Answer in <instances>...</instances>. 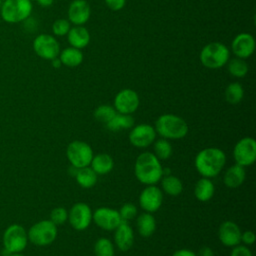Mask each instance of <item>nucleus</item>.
<instances>
[{"label":"nucleus","instance_id":"obj_8","mask_svg":"<svg viewBox=\"0 0 256 256\" xmlns=\"http://www.w3.org/2000/svg\"><path fill=\"white\" fill-rule=\"evenodd\" d=\"M3 246L9 254L22 252L28 243V236L25 228L19 224H12L3 233Z\"/></svg>","mask_w":256,"mask_h":256},{"label":"nucleus","instance_id":"obj_14","mask_svg":"<svg viewBox=\"0 0 256 256\" xmlns=\"http://www.w3.org/2000/svg\"><path fill=\"white\" fill-rule=\"evenodd\" d=\"M162 201V190L156 185H146L139 195V205L144 212H156L161 207Z\"/></svg>","mask_w":256,"mask_h":256},{"label":"nucleus","instance_id":"obj_5","mask_svg":"<svg viewBox=\"0 0 256 256\" xmlns=\"http://www.w3.org/2000/svg\"><path fill=\"white\" fill-rule=\"evenodd\" d=\"M229 49L220 42H211L205 45L200 52V61L206 68L218 69L229 60Z\"/></svg>","mask_w":256,"mask_h":256},{"label":"nucleus","instance_id":"obj_42","mask_svg":"<svg viewBox=\"0 0 256 256\" xmlns=\"http://www.w3.org/2000/svg\"><path fill=\"white\" fill-rule=\"evenodd\" d=\"M37 3L42 7H49L53 4L54 0H36Z\"/></svg>","mask_w":256,"mask_h":256},{"label":"nucleus","instance_id":"obj_1","mask_svg":"<svg viewBox=\"0 0 256 256\" xmlns=\"http://www.w3.org/2000/svg\"><path fill=\"white\" fill-rule=\"evenodd\" d=\"M226 163V155L223 150L216 147H207L200 150L195 156L194 165L197 172L206 178L217 176Z\"/></svg>","mask_w":256,"mask_h":256},{"label":"nucleus","instance_id":"obj_2","mask_svg":"<svg viewBox=\"0 0 256 256\" xmlns=\"http://www.w3.org/2000/svg\"><path fill=\"white\" fill-rule=\"evenodd\" d=\"M137 180L144 185H155L163 177L164 170L154 153L146 151L138 155L134 165Z\"/></svg>","mask_w":256,"mask_h":256},{"label":"nucleus","instance_id":"obj_21","mask_svg":"<svg viewBox=\"0 0 256 256\" xmlns=\"http://www.w3.org/2000/svg\"><path fill=\"white\" fill-rule=\"evenodd\" d=\"M246 178L245 167L240 165H232L230 166L224 173L223 182L228 188H237L241 186Z\"/></svg>","mask_w":256,"mask_h":256},{"label":"nucleus","instance_id":"obj_27","mask_svg":"<svg viewBox=\"0 0 256 256\" xmlns=\"http://www.w3.org/2000/svg\"><path fill=\"white\" fill-rule=\"evenodd\" d=\"M161 188L169 196H178L183 191V183L178 177L168 175L161 178Z\"/></svg>","mask_w":256,"mask_h":256},{"label":"nucleus","instance_id":"obj_23","mask_svg":"<svg viewBox=\"0 0 256 256\" xmlns=\"http://www.w3.org/2000/svg\"><path fill=\"white\" fill-rule=\"evenodd\" d=\"M136 227L140 236L150 237L156 230V220L152 213H141L136 219Z\"/></svg>","mask_w":256,"mask_h":256},{"label":"nucleus","instance_id":"obj_32","mask_svg":"<svg viewBox=\"0 0 256 256\" xmlns=\"http://www.w3.org/2000/svg\"><path fill=\"white\" fill-rule=\"evenodd\" d=\"M95 256H114V246L110 239L102 237L99 238L94 244Z\"/></svg>","mask_w":256,"mask_h":256},{"label":"nucleus","instance_id":"obj_33","mask_svg":"<svg viewBox=\"0 0 256 256\" xmlns=\"http://www.w3.org/2000/svg\"><path fill=\"white\" fill-rule=\"evenodd\" d=\"M116 110L113 106L108 105V104H103L98 106L95 111H94V117L97 121L101 123H108L115 115H116Z\"/></svg>","mask_w":256,"mask_h":256},{"label":"nucleus","instance_id":"obj_31","mask_svg":"<svg viewBox=\"0 0 256 256\" xmlns=\"http://www.w3.org/2000/svg\"><path fill=\"white\" fill-rule=\"evenodd\" d=\"M248 64L245 62L244 59L236 57L228 62V71L234 77H244L248 73Z\"/></svg>","mask_w":256,"mask_h":256},{"label":"nucleus","instance_id":"obj_11","mask_svg":"<svg viewBox=\"0 0 256 256\" xmlns=\"http://www.w3.org/2000/svg\"><path fill=\"white\" fill-rule=\"evenodd\" d=\"M92 214L93 211L88 204L78 202L75 203L68 211V221L75 230L84 231L92 222Z\"/></svg>","mask_w":256,"mask_h":256},{"label":"nucleus","instance_id":"obj_43","mask_svg":"<svg viewBox=\"0 0 256 256\" xmlns=\"http://www.w3.org/2000/svg\"><path fill=\"white\" fill-rule=\"evenodd\" d=\"M51 61H52L53 66H54V67H56V68H58V67H60V66L62 65V63H61V61H60V59H59L58 57L54 58V59H53V60H51Z\"/></svg>","mask_w":256,"mask_h":256},{"label":"nucleus","instance_id":"obj_41","mask_svg":"<svg viewBox=\"0 0 256 256\" xmlns=\"http://www.w3.org/2000/svg\"><path fill=\"white\" fill-rule=\"evenodd\" d=\"M197 256H214V252L210 247L204 246V247L200 248Z\"/></svg>","mask_w":256,"mask_h":256},{"label":"nucleus","instance_id":"obj_24","mask_svg":"<svg viewBox=\"0 0 256 256\" xmlns=\"http://www.w3.org/2000/svg\"><path fill=\"white\" fill-rule=\"evenodd\" d=\"M215 193V187L210 178H200L194 186V195L201 202L209 201Z\"/></svg>","mask_w":256,"mask_h":256},{"label":"nucleus","instance_id":"obj_39","mask_svg":"<svg viewBox=\"0 0 256 256\" xmlns=\"http://www.w3.org/2000/svg\"><path fill=\"white\" fill-rule=\"evenodd\" d=\"M241 242H243L246 246L252 245L255 242V234L254 232L247 230L241 233Z\"/></svg>","mask_w":256,"mask_h":256},{"label":"nucleus","instance_id":"obj_30","mask_svg":"<svg viewBox=\"0 0 256 256\" xmlns=\"http://www.w3.org/2000/svg\"><path fill=\"white\" fill-rule=\"evenodd\" d=\"M153 145V150H154V155L159 159V160H166L169 159L172 155L173 149L171 143L164 138H159L158 140H155Z\"/></svg>","mask_w":256,"mask_h":256},{"label":"nucleus","instance_id":"obj_45","mask_svg":"<svg viewBox=\"0 0 256 256\" xmlns=\"http://www.w3.org/2000/svg\"><path fill=\"white\" fill-rule=\"evenodd\" d=\"M1 5H2V0H0V8H1Z\"/></svg>","mask_w":256,"mask_h":256},{"label":"nucleus","instance_id":"obj_25","mask_svg":"<svg viewBox=\"0 0 256 256\" xmlns=\"http://www.w3.org/2000/svg\"><path fill=\"white\" fill-rule=\"evenodd\" d=\"M59 59L62 65L67 67H77L83 61V53L80 49L74 47L65 48L61 53H59Z\"/></svg>","mask_w":256,"mask_h":256},{"label":"nucleus","instance_id":"obj_22","mask_svg":"<svg viewBox=\"0 0 256 256\" xmlns=\"http://www.w3.org/2000/svg\"><path fill=\"white\" fill-rule=\"evenodd\" d=\"M114 167V160L113 158L107 153H99L93 156L90 168L97 174V175H105L112 171Z\"/></svg>","mask_w":256,"mask_h":256},{"label":"nucleus","instance_id":"obj_7","mask_svg":"<svg viewBox=\"0 0 256 256\" xmlns=\"http://www.w3.org/2000/svg\"><path fill=\"white\" fill-rule=\"evenodd\" d=\"M66 156L71 166L80 169L90 166L94 153L88 143L81 140H74L68 144Z\"/></svg>","mask_w":256,"mask_h":256},{"label":"nucleus","instance_id":"obj_34","mask_svg":"<svg viewBox=\"0 0 256 256\" xmlns=\"http://www.w3.org/2000/svg\"><path fill=\"white\" fill-rule=\"evenodd\" d=\"M122 221L128 222L137 215V207L133 203H124L118 210Z\"/></svg>","mask_w":256,"mask_h":256},{"label":"nucleus","instance_id":"obj_16","mask_svg":"<svg viewBox=\"0 0 256 256\" xmlns=\"http://www.w3.org/2000/svg\"><path fill=\"white\" fill-rule=\"evenodd\" d=\"M241 230L239 226L230 220L221 223L218 229V238L226 247H234L241 242Z\"/></svg>","mask_w":256,"mask_h":256},{"label":"nucleus","instance_id":"obj_18","mask_svg":"<svg viewBox=\"0 0 256 256\" xmlns=\"http://www.w3.org/2000/svg\"><path fill=\"white\" fill-rule=\"evenodd\" d=\"M90 14V5L85 0H74L69 5L68 19L74 25L85 24L89 20Z\"/></svg>","mask_w":256,"mask_h":256},{"label":"nucleus","instance_id":"obj_12","mask_svg":"<svg viewBox=\"0 0 256 256\" xmlns=\"http://www.w3.org/2000/svg\"><path fill=\"white\" fill-rule=\"evenodd\" d=\"M156 131L155 128L147 123L138 124L132 127L129 132L128 138L131 143L136 148H146L153 144L156 140Z\"/></svg>","mask_w":256,"mask_h":256},{"label":"nucleus","instance_id":"obj_37","mask_svg":"<svg viewBox=\"0 0 256 256\" xmlns=\"http://www.w3.org/2000/svg\"><path fill=\"white\" fill-rule=\"evenodd\" d=\"M232 248L230 256H253L251 250L246 245L238 244Z\"/></svg>","mask_w":256,"mask_h":256},{"label":"nucleus","instance_id":"obj_4","mask_svg":"<svg viewBox=\"0 0 256 256\" xmlns=\"http://www.w3.org/2000/svg\"><path fill=\"white\" fill-rule=\"evenodd\" d=\"M31 0H4L0 8L1 18L6 23H20L27 20L32 13Z\"/></svg>","mask_w":256,"mask_h":256},{"label":"nucleus","instance_id":"obj_13","mask_svg":"<svg viewBox=\"0 0 256 256\" xmlns=\"http://www.w3.org/2000/svg\"><path fill=\"white\" fill-rule=\"evenodd\" d=\"M92 221L102 230L114 231L122 219L118 210L110 207H99L93 211Z\"/></svg>","mask_w":256,"mask_h":256},{"label":"nucleus","instance_id":"obj_9","mask_svg":"<svg viewBox=\"0 0 256 256\" xmlns=\"http://www.w3.org/2000/svg\"><path fill=\"white\" fill-rule=\"evenodd\" d=\"M233 158L237 165L251 166L256 160V141L252 137H243L233 148Z\"/></svg>","mask_w":256,"mask_h":256},{"label":"nucleus","instance_id":"obj_40","mask_svg":"<svg viewBox=\"0 0 256 256\" xmlns=\"http://www.w3.org/2000/svg\"><path fill=\"white\" fill-rule=\"evenodd\" d=\"M172 256H197V254L190 249H178L173 252Z\"/></svg>","mask_w":256,"mask_h":256},{"label":"nucleus","instance_id":"obj_19","mask_svg":"<svg viewBox=\"0 0 256 256\" xmlns=\"http://www.w3.org/2000/svg\"><path fill=\"white\" fill-rule=\"evenodd\" d=\"M114 243L122 251H128L134 243V231L126 221H122L114 230Z\"/></svg>","mask_w":256,"mask_h":256},{"label":"nucleus","instance_id":"obj_3","mask_svg":"<svg viewBox=\"0 0 256 256\" xmlns=\"http://www.w3.org/2000/svg\"><path fill=\"white\" fill-rule=\"evenodd\" d=\"M156 133L167 140H178L184 138L189 131L186 121L175 114H163L155 122Z\"/></svg>","mask_w":256,"mask_h":256},{"label":"nucleus","instance_id":"obj_38","mask_svg":"<svg viewBox=\"0 0 256 256\" xmlns=\"http://www.w3.org/2000/svg\"><path fill=\"white\" fill-rule=\"evenodd\" d=\"M107 7L112 11H119L121 10L126 3V0H104Z\"/></svg>","mask_w":256,"mask_h":256},{"label":"nucleus","instance_id":"obj_6","mask_svg":"<svg viewBox=\"0 0 256 256\" xmlns=\"http://www.w3.org/2000/svg\"><path fill=\"white\" fill-rule=\"evenodd\" d=\"M57 234V225L50 219L36 222L27 232L28 240L36 246H48L52 244L55 241Z\"/></svg>","mask_w":256,"mask_h":256},{"label":"nucleus","instance_id":"obj_17","mask_svg":"<svg viewBox=\"0 0 256 256\" xmlns=\"http://www.w3.org/2000/svg\"><path fill=\"white\" fill-rule=\"evenodd\" d=\"M231 48L236 57L246 59L250 57L255 50L254 37L249 33H240L233 39Z\"/></svg>","mask_w":256,"mask_h":256},{"label":"nucleus","instance_id":"obj_10","mask_svg":"<svg viewBox=\"0 0 256 256\" xmlns=\"http://www.w3.org/2000/svg\"><path fill=\"white\" fill-rule=\"evenodd\" d=\"M33 50L42 59L53 60L59 56L60 45L55 37L49 34H39L33 40Z\"/></svg>","mask_w":256,"mask_h":256},{"label":"nucleus","instance_id":"obj_29","mask_svg":"<svg viewBox=\"0 0 256 256\" xmlns=\"http://www.w3.org/2000/svg\"><path fill=\"white\" fill-rule=\"evenodd\" d=\"M224 96L229 104H238L243 99L244 89L238 82L230 83L225 89Z\"/></svg>","mask_w":256,"mask_h":256},{"label":"nucleus","instance_id":"obj_36","mask_svg":"<svg viewBox=\"0 0 256 256\" xmlns=\"http://www.w3.org/2000/svg\"><path fill=\"white\" fill-rule=\"evenodd\" d=\"M71 23L69 20L66 19H57L54 21L52 25V31L56 36H65L68 34L70 28H71Z\"/></svg>","mask_w":256,"mask_h":256},{"label":"nucleus","instance_id":"obj_35","mask_svg":"<svg viewBox=\"0 0 256 256\" xmlns=\"http://www.w3.org/2000/svg\"><path fill=\"white\" fill-rule=\"evenodd\" d=\"M50 220L55 225H62L68 220V211L64 207H56L50 212Z\"/></svg>","mask_w":256,"mask_h":256},{"label":"nucleus","instance_id":"obj_28","mask_svg":"<svg viewBox=\"0 0 256 256\" xmlns=\"http://www.w3.org/2000/svg\"><path fill=\"white\" fill-rule=\"evenodd\" d=\"M97 176L98 175L90 168V166H88L78 169L75 174V179L80 187L88 189L96 184Z\"/></svg>","mask_w":256,"mask_h":256},{"label":"nucleus","instance_id":"obj_20","mask_svg":"<svg viewBox=\"0 0 256 256\" xmlns=\"http://www.w3.org/2000/svg\"><path fill=\"white\" fill-rule=\"evenodd\" d=\"M67 37L71 47L80 50L86 47L90 42V34L88 30L82 25H75L74 27L70 28Z\"/></svg>","mask_w":256,"mask_h":256},{"label":"nucleus","instance_id":"obj_26","mask_svg":"<svg viewBox=\"0 0 256 256\" xmlns=\"http://www.w3.org/2000/svg\"><path fill=\"white\" fill-rule=\"evenodd\" d=\"M133 126H134V118L131 116V114H122V113H116V115L108 123H106L107 129L113 132L130 129Z\"/></svg>","mask_w":256,"mask_h":256},{"label":"nucleus","instance_id":"obj_44","mask_svg":"<svg viewBox=\"0 0 256 256\" xmlns=\"http://www.w3.org/2000/svg\"><path fill=\"white\" fill-rule=\"evenodd\" d=\"M8 256H25V255L20 254V253H13V254H9Z\"/></svg>","mask_w":256,"mask_h":256},{"label":"nucleus","instance_id":"obj_15","mask_svg":"<svg viewBox=\"0 0 256 256\" xmlns=\"http://www.w3.org/2000/svg\"><path fill=\"white\" fill-rule=\"evenodd\" d=\"M139 96L136 91L126 88L119 91L114 98V108L117 113L132 114L139 107Z\"/></svg>","mask_w":256,"mask_h":256}]
</instances>
